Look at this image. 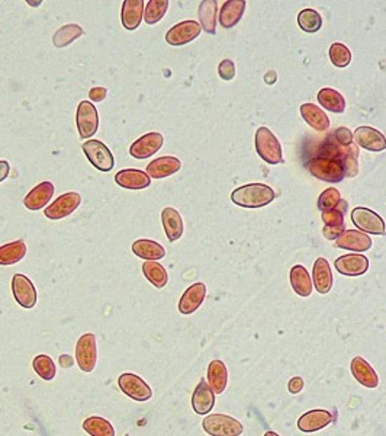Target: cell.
I'll return each instance as SVG.
<instances>
[{"label": "cell", "mask_w": 386, "mask_h": 436, "mask_svg": "<svg viewBox=\"0 0 386 436\" xmlns=\"http://www.w3.org/2000/svg\"><path fill=\"white\" fill-rule=\"evenodd\" d=\"M274 198L276 192L265 184H248L231 193V201L244 208H262L273 203Z\"/></svg>", "instance_id": "obj_1"}, {"label": "cell", "mask_w": 386, "mask_h": 436, "mask_svg": "<svg viewBox=\"0 0 386 436\" xmlns=\"http://www.w3.org/2000/svg\"><path fill=\"white\" fill-rule=\"evenodd\" d=\"M255 150L259 156L269 165H279L284 162L282 146L276 136L266 127H260L255 133Z\"/></svg>", "instance_id": "obj_2"}, {"label": "cell", "mask_w": 386, "mask_h": 436, "mask_svg": "<svg viewBox=\"0 0 386 436\" xmlns=\"http://www.w3.org/2000/svg\"><path fill=\"white\" fill-rule=\"evenodd\" d=\"M204 430L211 436H240L244 432L243 425L227 414H209L202 422Z\"/></svg>", "instance_id": "obj_3"}, {"label": "cell", "mask_w": 386, "mask_h": 436, "mask_svg": "<svg viewBox=\"0 0 386 436\" xmlns=\"http://www.w3.org/2000/svg\"><path fill=\"white\" fill-rule=\"evenodd\" d=\"M88 160L100 172H111L115 166V158L105 143L99 140H89L81 146Z\"/></svg>", "instance_id": "obj_4"}, {"label": "cell", "mask_w": 386, "mask_h": 436, "mask_svg": "<svg viewBox=\"0 0 386 436\" xmlns=\"http://www.w3.org/2000/svg\"><path fill=\"white\" fill-rule=\"evenodd\" d=\"M352 222L354 227H357L363 233H369L375 236H383L386 233V226L385 222L382 220V217L369 208L363 207L354 208L352 211Z\"/></svg>", "instance_id": "obj_5"}, {"label": "cell", "mask_w": 386, "mask_h": 436, "mask_svg": "<svg viewBox=\"0 0 386 436\" xmlns=\"http://www.w3.org/2000/svg\"><path fill=\"white\" fill-rule=\"evenodd\" d=\"M76 124L80 139H91L99 128V115L92 102L83 101L77 106Z\"/></svg>", "instance_id": "obj_6"}, {"label": "cell", "mask_w": 386, "mask_h": 436, "mask_svg": "<svg viewBox=\"0 0 386 436\" xmlns=\"http://www.w3.org/2000/svg\"><path fill=\"white\" fill-rule=\"evenodd\" d=\"M98 351H96V336L93 333H86L80 336L76 345V361L83 373H92L96 366Z\"/></svg>", "instance_id": "obj_7"}, {"label": "cell", "mask_w": 386, "mask_h": 436, "mask_svg": "<svg viewBox=\"0 0 386 436\" xmlns=\"http://www.w3.org/2000/svg\"><path fill=\"white\" fill-rule=\"evenodd\" d=\"M118 385L124 395L135 402H148L153 396V390L149 388V385L141 377L131 373L119 376Z\"/></svg>", "instance_id": "obj_8"}, {"label": "cell", "mask_w": 386, "mask_h": 436, "mask_svg": "<svg viewBox=\"0 0 386 436\" xmlns=\"http://www.w3.org/2000/svg\"><path fill=\"white\" fill-rule=\"evenodd\" d=\"M80 204L81 196L79 192H66L46 208L44 215L50 220H61V218H66L73 214L80 207Z\"/></svg>", "instance_id": "obj_9"}, {"label": "cell", "mask_w": 386, "mask_h": 436, "mask_svg": "<svg viewBox=\"0 0 386 436\" xmlns=\"http://www.w3.org/2000/svg\"><path fill=\"white\" fill-rule=\"evenodd\" d=\"M202 27L197 20H183L180 24L170 28L166 34V41L170 46H185V44L192 42L201 35Z\"/></svg>", "instance_id": "obj_10"}, {"label": "cell", "mask_w": 386, "mask_h": 436, "mask_svg": "<svg viewBox=\"0 0 386 436\" xmlns=\"http://www.w3.org/2000/svg\"><path fill=\"white\" fill-rule=\"evenodd\" d=\"M12 293L16 302L22 309H34L36 304V291L31 279L22 274H15L12 278Z\"/></svg>", "instance_id": "obj_11"}, {"label": "cell", "mask_w": 386, "mask_h": 436, "mask_svg": "<svg viewBox=\"0 0 386 436\" xmlns=\"http://www.w3.org/2000/svg\"><path fill=\"white\" fill-rule=\"evenodd\" d=\"M164 143V137L160 133H147L142 137H140L138 140H135L131 147H130V155L134 159H148L154 156L156 153L163 147Z\"/></svg>", "instance_id": "obj_12"}, {"label": "cell", "mask_w": 386, "mask_h": 436, "mask_svg": "<svg viewBox=\"0 0 386 436\" xmlns=\"http://www.w3.org/2000/svg\"><path fill=\"white\" fill-rule=\"evenodd\" d=\"M335 248L361 253L372 248V238L360 230H345L335 238Z\"/></svg>", "instance_id": "obj_13"}, {"label": "cell", "mask_w": 386, "mask_h": 436, "mask_svg": "<svg viewBox=\"0 0 386 436\" xmlns=\"http://www.w3.org/2000/svg\"><path fill=\"white\" fill-rule=\"evenodd\" d=\"M354 143L369 151H383L386 150V137L379 129L372 127H359L353 133Z\"/></svg>", "instance_id": "obj_14"}, {"label": "cell", "mask_w": 386, "mask_h": 436, "mask_svg": "<svg viewBox=\"0 0 386 436\" xmlns=\"http://www.w3.org/2000/svg\"><path fill=\"white\" fill-rule=\"evenodd\" d=\"M347 210V204L346 201H341V208L340 204L337 208L330 210V211H324L323 212V222L326 224L323 234L326 238L328 240H335L342 231L346 229L345 224V212Z\"/></svg>", "instance_id": "obj_15"}, {"label": "cell", "mask_w": 386, "mask_h": 436, "mask_svg": "<svg viewBox=\"0 0 386 436\" xmlns=\"http://www.w3.org/2000/svg\"><path fill=\"white\" fill-rule=\"evenodd\" d=\"M335 269L346 276H360L364 275L369 269V259L363 255H345L340 256L335 262Z\"/></svg>", "instance_id": "obj_16"}, {"label": "cell", "mask_w": 386, "mask_h": 436, "mask_svg": "<svg viewBox=\"0 0 386 436\" xmlns=\"http://www.w3.org/2000/svg\"><path fill=\"white\" fill-rule=\"evenodd\" d=\"M334 421L333 414L328 410H311L302 414L298 421V429L305 433H312L317 430H321L331 425Z\"/></svg>", "instance_id": "obj_17"}, {"label": "cell", "mask_w": 386, "mask_h": 436, "mask_svg": "<svg viewBox=\"0 0 386 436\" xmlns=\"http://www.w3.org/2000/svg\"><path fill=\"white\" fill-rule=\"evenodd\" d=\"M115 184L121 188L140 191L145 189L152 184V179L147 174V172L140 169H122L115 174Z\"/></svg>", "instance_id": "obj_18"}, {"label": "cell", "mask_w": 386, "mask_h": 436, "mask_svg": "<svg viewBox=\"0 0 386 436\" xmlns=\"http://www.w3.org/2000/svg\"><path fill=\"white\" fill-rule=\"evenodd\" d=\"M206 297V286L204 282H197L190 286L179 301V312L182 314L195 313Z\"/></svg>", "instance_id": "obj_19"}, {"label": "cell", "mask_w": 386, "mask_h": 436, "mask_svg": "<svg viewBox=\"0 0 386 436\" xmlns=\"http://www.w3.org/2000/svg\"><path fill=\"white\" fill-rule=\"evenodd\" d=\"M182 169V163L175 156H163L149 162L147 166V174L153 179H164L178 173Z\"/></svg>", "instance_id": "obj_20"}, {"label": "cell", "mask_w": 386, "mask_h": 436, "mask_svg": "<svg viewBox=\"0 0 386 436\" xmlns=\"http://www.w3.org/2000/svg\"><path fill=\"white\" fill-rule=\"evenodd\" d=\"M53 195L54 185L50 181H44L28 192L24 200V205L31 211H39L51 201Z\"/></svg>", "instance_id": "obj_21"}, {"label": "cell", "mask_w": 386, "mask_h": 436, "mask_svg": "<svg viewBox=\"0 0 386 436\" xmlns=\"http://www.w3.org/2000/svg\"><path fill=\"white\" fill-rule=\"evenodd\" d=\"M352 376L356 378L359 384L366 388H376L379 385V377L376 371L371 366L368 361H364L361 357H356L352 359L350 364Z\"/></svg>", "instance_id": "obj_22"}, {"label": "cell", "mask_w": 386, "mask_h": 436, "mask_svg": "<svg viewBox=\"0 0 386 436\" xmlns=\"http://www.w3.org/2000/svg\"><path fill=\"white\" fill-rule=\"evenodd\" d=\"M213 406H215V392L212 391L208 381L201 380V383L197 385L195 391L192 396V407L197 414H208Z\"/></svg>", "instance_id": "obj_23"}, {"label": "cell", "mask_w": 386, "mask_h": 436, "mask_svg": "<svg viewBox=\"0 0 386 436\" xmlns=\"http://www.w3.org/2000/svg\"><path fill=\"white\" fill-rule=\"evenodd\" d=\"M144 2L142 0H125L122 4L121 19L122 25L126 31L138 30L141 20L144 18Z\"/></svg>", "instance_id": "obj_24"}, {"label": "cell", "mask_w": 386, "mask_h": 436, "mask_svg": "<svg viewBox=\"0 0 386 436\" xmlns=\"http://www.w3.org/2000/svg\"><path fill=\"white\" fill-rule=\"evenodd\" d=\"M161 224L164 227V233L168 238V242H176L185 231V224L182 220V215L179 214L178 210L167 207L161 211Z\"/></svg>", "instance_id": "obj_25"}, {"label": "cell", "mask_w": 386, "mask_h": 436, "mask_svg": "<svg viewBox=\"0 0 386 436\" xmlns=\"http://www.w3.org/2000/svg\"><path fill=\"white\" fill-rule=\"evenodd\" d=\"M314 287L319 294H328L333 288V274L327 259L318 257L312 269Z\"/></svg>", "instance_id": "obj_26"}, {"label": "cell", "mask_w": 386, "mask_h": 436, "mask_svg": "<svg viewBox=\"0 0 386 436\" xmlns=\"http://www.w3.org/2000/svg\"><path fill=\"white\" fill-rule=\"evenodd\" d=\"M246 2L244 0H228L224 4L220 12V24L225 30H231L239 24L240 19L243 18V13L246 11Z\"/></svg>", "instance_id": "obj_27"}, {"label": "cell", "mask_w": 386, "mask_h": 436, "mask_svg": "<svg viewBox=\"0 0 386 436\" xmlns=\"http://www.w3.org/2000/svg\"><path fill=\"white\" fill-rule=\"evenodd\" d=\"M301 115L311 128L319 131V133H324L330 128L328 115L314 103H304L301 106Z\"/></svg>", "instance_id": "obj_28"}, {"label": "cell", "mask_w": 386, "mask_h": 436, "mask_svg": "<svg viewBox=\"0 0 386 436\" xmlns=\"http://www.w3.org/2000/svg\"><path fill=\"white\" fill-rule=\"evenodd\" d=\"M133 253L141 259L157 262L166 256V249L149 238H138L133 243Z\"/></svg>", "instance_id": "obj_29"}, {"label": "cell", "mask_w": 386, "mask_h": 436, "mask_svg": "<svg viewBox=\"0 0 386 436\" xmlns=\"http://www.w3.org/2000/svg\"><path fill=\"white\" fill-rule=\"evenodd\" d=\"M228 383V371L222 361L215 359L208 366V384L215 395H222Z\"/></svg>", "instance_id": "obj_30"}, {"label": "cell", "mask_w": 386, "mask_h": 436, "mask_svg": "<svg viewBox=\"0 0 386 436\" xmlns=\"http://www.w3.org/2000/svg\"><path fill=\"white\" fill-rule=\"evenodd\" d=\"M291 286L299 297H310L314 288V283L308 271L302 265H296L291 269Z\"/></svg>", "instance_id": "obj_31"}, {"label": "cell", "mask_w": 386, "mask_h": 436, "mask_svg": "<svg viewBox=\"0 0 386 436\" xmlns=\"http://www.w3.org/2000/svg\"><path fill=\"white\" fill-rule=\"evenodd\" d=\"M317 99L319 105L323 106L327 111L342 114L346 109V99L340 92L331 89V87H323L317 95Z\"/></svg>", "instance_id": "obj_32"}, {"label": "cell", "mask_w": 386, "mask_h": 436, "mask_svg": "<svg viewBox=\"0 0 386 436\" xmlns=\"http://www.w3.org/2000/svg\"><path fill=\"white\" fill-rule=\"evenodd\" d=\"M27 255V245L24 240H15V242L0 246V265L9 267L22 260Z\"/></svg>", "instance_id": "obj_33"}, {"label": "cell", "mask_w": 386, "mask_h": 436, "mask_svg": "<svg viewBox=\"0 0 386 436\" xmlns=\"http://www.w3.org/2000/svg\"><path fill=\"white\" fill-rule=\"evenodd\" d=\"M199 20L201 27L208 34L217 32V18H218V4L215 0H204L199 5Z\"/></svg>", "instance_id": "obj_34"}, {"label": "cell", "mask_w": 386, "mask_h": 436, "mask_svg": "<svg viewBox=\"0 0 386 436\" xmlns=\"http://www.w3.org/2000/svg\"><path fill=\"white\" fill-rule=\"evenodd\" d=\"M84 34V30L77 24H69L64 25L53 35V44L55 49H64L73 44L77 38H80Z\"/></svg>", "instance_id": "obj_35"}, {"label": "cell", "mask_w": 386, "mask_h": 436, "mask_svg": "<svg viewBox=\"0 0 386 436\" xmlns=\"http://www.w3.org/2000/svg\"><path fill=\"white\" fill-rule=\"evenodd\" d=\"M142 274L144 276L153 283L156 288H164L167 286L168 275L164 267L159 262H144L142 264Z\"/></svg>", "instance_id": "obj_36"}, {"label": "cell", "mask_w": 386, "mask_h": 436, "mask_svg": "<svg viewBox=\"0 0 386 436\" xmlns=\"http://www.w3.org/2000/svg\"><path fill=\"white\" fill-rule=\"evenodd\" d=\"M83 429L91 436H115V428L103 418L92 416L83 422Z\"/></svg>", "instance_id": "obj_37"}, {"label": "cell", "mask_w": 386, "mask_h": 436, "mask_svg": "<svg viewBox=\"0 0 386 436\" xmlns=\"http://www.w3.org/2000/svg\"><path fill=\"white\" fill-rule=\"evenodd\" d=\"M298 25L302 31L314 34L323 27V18L314 9H304L298 15Z\"/></svg>", "instance_id": "obj_38"}, {"label": "cell", "mask_w": 386, "mask_h": 436, "mask_svg": "<svg viewBox=\"0 0 386 436\" xmlns=\"http://www.w3.org/2000/svg\"><path fill=\"white\" fill-rule=\"evenodd\" d=\"M168 9L167 0H149L144 8V20L148 25H156L160 22Z\"/></svg>", "instance_id": "obj_39"}, {"label": "cell", "mask_w": 386, "mask_h": 436, "mask_svg": "<svg viewBox=\"0 0 386 436\" xmlns=\"http://www.w3.org/2000/svg\"><path fill=\"white\" fill-rule=\"evenodd\" d=\"M35 373L46 381H51L57 376V366L48 355H36L32 361Z\"/></svg>", "instance_id": "obj_40"}, {"label": "cell", "mask_w": 386, "mask_h": 436, "mask_svg": "<svg viewBox=\"0 0 386 436\" xmlns=\"http://www.w3.org/2000/svg\"><path fill=\"white\" fill-rule=\"evenodd\" d=\"M328 56H330V60L335 65V68H341V69L347 68V65L352 63V53L345 46V44L334 42L333 46L330 47Z\"/></svg>", "instance_id": "obj_41"}, {"label": "cell", "mask_w": 386, "mask_h": 436, "mask_svg": "<svg viewBox=\"0 0 386 436\" xmlns=\"http://www.w3.org/2000/svg\"><path fill=\"white\" fill-rule=\"evenodd\" d=\"M340 201H341L340 191L335 189V188H328V189H326L323 193L319 195V198H318V210L321 212L334 210V208L338 207Z\"/></svg>", "instance_id": "obj_42"}, {"label": "cell", "mask_w": 386, "mask_h": 436, "mask_svg": "<svg viewBox=\"0 0 386 436\" xmlns=\"http://www.w3.org/2000/svg\"><path fill=\"white\" fill-rule=\"evenodd\" d=\"M331 137H333V140H334L337 144H340V146L349 147V146L353 144V134H352V131L347 129V128H345V127H341V128L335 129Z\"/></svg>", "instance_id": "obj_43"}, {"label": "cell", "mask_w": 386, "mask_h": 436, "mask_svg": "<svg viewBox=\"0 0 386 436\" xmlns=\"http://www.w3.org/2000/svg\"><path fill=\"white\" fill-rule=\"evenodd\" d=\"M218 75L222 80H232L235 77V64L232 60H222L218 65Z\"/></svg>", "instance_id": "obj_44"}, {"label": "cell", "mask_w": 386, "mask_h": 436, "mask_svg": "<svg viewBox=\"0 0 386 436\" xmlns=\"http://www.w3.org/2000/svg\"><path fill=\"white\" fill-rule=\"evenodd\" d=\"M106 95H108V89L99 86V87H93V89L89 92V99L92 102H102L106 98Z\"/></svg>", "instance_id": "obj_45"}, {"label": "cell", "mask_w": 386, "mask_h": 436, "mask_svg": "<svg viewBox=\"0 0 386 436\" xmlns=\"http://www.w3.org/2000/svg\"><path fill=\"white\" fill-rule=\"evenodd\" d=\"M304 380L301 377H293L291 378L289 384H288V390L292 392V395H298V392H301L304 390Z\"/></svg>", "instance_id": "obj_46"}, {"label": "cell", "mask_w": 386, "mask_h": 436, "mask_svg": "<svg viewBox=\"0 0 386 436\" xmlns=\"http://www.w3.org/2000/svg\"><path fill=\"white\" fill-rule=\"evenodd\" d=\"M11 172V165L6 160H0V182H4Z\"/></svg>", "instance_id": "obj_47"}, {"label": "cell", "mask_w": 386, "mask_h": 436, "mask_svg": "<svg viewBox=\"0 0 386 436\" xmlns=\"http://www.w3.org/2000/svg\"><path fill=\"white\" fill-rule=\"evenodd\" d=\"M73 364H74V359L70 355H61L60 357V365L62 368H70V366H73Z\"/></svg>", "instance_id": "obj_48"}, {"label": "cell", "mask_w": 386, "mask_h": 436, "mask_svg": "<svg viewBox=\"0 0 386 436\" xmlns=\"http://www.w3.org/2000/svg\"><path fill=\"white\" fill-rule=\"evenodd\" d=\"M276 72H273V70H270V72H267L266 73V76H265V80H266V83L267 84H273L274 82H276Z\"/></svg>", "instance_id": "obj_49"}, {"label": "cell", "mask_w": 386, "mask_h": 436, "mask_svg": "<svg viewBox=\"0 0 386 436\" xmlns=\"http://www.w3.org/2000/svg\"><path fill=\"white\" fill-rule=\"evenodd\" d=\"M265 436H279V435H277L276 432H272V430H270V432H266Z\"/></svg>", "instance_id": "obj_50"}, {"label": "cell", "mask_w": 386, "mask_h": 436, "mask_svg": "<svg viewBox=\"0 0 386 436\" xmlns=\"http://www.w3.org/2000/svg\"><path fill=\"white\" fill-rule=\"evenodd\" d=\"M28 4H29V5H32L34 8H35V6H38V5H41V2H31V0H29V2H28Z\"/></svg>", "instance_id": "obj_51"}]
</instances>
